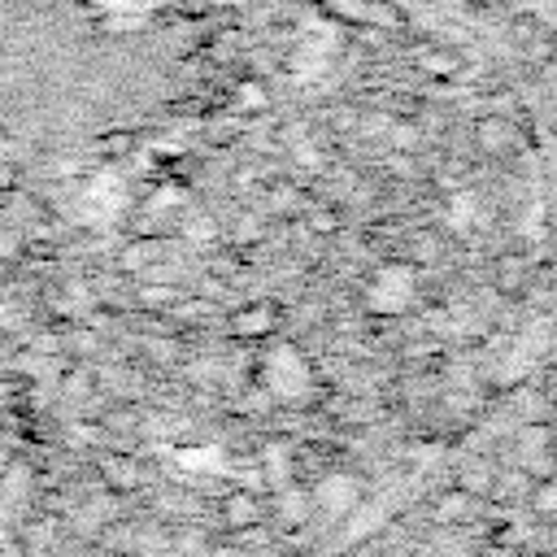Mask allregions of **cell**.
<instances>
[{
    "instance_id": "cell-1",
    "label": "cell",
    "mask_w": 557,
    "mask_h": 557,
    "mask_svg": "<svg viewBox=\"0 0 557 557\" xmlns=\"http://www.w3.org/2000/svg\"><path fill=\"white\" fill-rule=\"evenodd\" d=\"M309 366L296 357V348H287V344H278V348H270V357H265V387L278 396V400H300L305 392H309Z\"/></svg>"
},
{
    "instance_id": "cell-2",
    "label": "cell",
    "mask_w": 557,
    "mask_h": 557,
    "mask_svg": "<svg viewBox=\"0 0 557 557\" xmlns=\"http://www.w3.org/2000/svg\"><path fill=\"white\" fill-rule=\"evenodd\" d=\"M409 300H413L409 265H387L370 287V309H379V313H400V309H409Z\"/></svg>"
},
{
    "instance_id": "cell-3",
    "label": "cell",
    "mask_w": 557,
    "mask_h": 557,
    "mask_svg": "<svg viewBox=\"0 0 557 557\" xmlns=\"http://www.w3.org/2000/svg\"><path fill=\"white\" fill-rule=\"evenodd\" d=\"M352 496H357V487H352L348 479H326V483L318 487V500H322L326 509H344V505H352Z\"/></svg>"
}]
</instances>
